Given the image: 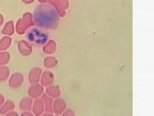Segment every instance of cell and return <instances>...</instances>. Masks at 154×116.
I'll return each mask as SVG.
<instances>
[{"instance_id": "1", "label": "cell", "mask_w": 154, "mask_h": 116, "mask_svg": "<svg viewBox=\"0 0 154 116\" xmlns=\"http://www.w3.org/2000/svg\"><path fill=\"white\" fill-rule=\"evenodd\" d=\"M21 81H22V76L17 74V75H14L13 76V79L11 80V86L13 87H18L19 84L21 83Z\"/></svg>"}, {"instance_id": "2", "label": "cell", "mask_w": 154, "mask_h": 116, "mask_svg": "<svg viewBox=\"0 0 154 116\" xmlns=\"http://www.w3.org/2000/svg\"><path fill=\"white\" fill-rule=\"evenodd\" d=\"M41 92H42L41 87H38V89H35V87H32V88H30V90H29V94L33 97H37L38 95L41 94Z\"/></svg>"}, {"instance_id": "3", "label": "cell", "mask_w": 154, "mask_h": 116, "mask_svg": "<svg viewBox=\"0 0 154 116\" xmlns=\"http://www.w3.org/2000/svg\"><path fill=\"white\" fill-rule=\"evenodd\" d=\"M10 43H11L10 38H4L3 41L0 43V50H4V48H6L10 45Z\"/></svg>"}, {"instance_id": "4", "label": "cell", "mask_w": 154, "mask_h": 116, "mask_svg": "<svg viewBox=\"0 0 154 116\" xmlns=\"http://www.w3.org/2000/svg\"><path fill=\"white\" fill-rule=\"evenodd\" d=\"M8 74H9V69H7V68H2V69H0V80H4L6 79Z\"/></svg>"}, {"instance_id": "5", "label": "cell", "mask_w": 154, "mask_h": 116, "mask_svg": "<svg viewBox=\"0 0 154 116\" xmlns=\"http://www.w3.org/2000/svg\"><path fill=\"white\" fill-rule=\"evenodd\" d=\"M8 60H9L8 53H1V54H0V63H1V64H5Z\"/></svg>"}, {"instance_id": "6", "label": "cell", "mask_w": 154, "mask_h": 116, "mask_svg": "<svg viewBox=\"0 0 154 116\" xmlns=\"http://www.w3.org/2000/svg\"><path fill=\"white\" fill-rule=\"evenodd\" d=\"M30 105H31V102L29 101L28 99H24V100H22L21 104H20L22 109H23V108H26V106H29Z\"/></svg>"}, {"instance_id": "7", "label": "cell", "mask_w": 154, "mask_h": 116, "mask_svg": "<svg viewBox=\"0 0 154 116\" xmlns=\"http://www.w3.org/2000/svg\"><path fill=\"white\" fill-rule=\"evenodd\" d=\"M2 103H3V97L0 96V105H1Z\"/></svg>"}]
</instances>
